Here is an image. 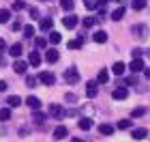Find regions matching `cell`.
Segmentation results:
<instances>
[{
    "label": "cell",
    "instance_id": "29",
    "mask_svg": "<svg viewBox=\"0 0 150 142\" xmlns=\"http://www.w3.org/2000/svg\"><path fill=\"white\" fill-rule=\"evenodd\" d=\"M81 45H84V41H79V39H75V41H71V43L67 45V47H69V50H79Z\"/></svg>",
    "mask_w": 150,
    "mask_h": 142
},
{
    "label": "cell",
    "instance_id": "32",
    "mask_svg": "<svg viewBox=\"0 0 150 142\" xmlns=\"http://www.w3.org/2000/svg\"><path fill=\"white\" fill-rule=\"evenodd\" d=\"M129 127H131V121H129V118H125V121L118 123V129H129Z\"/></svg>",
    "mask_w": 150,
    "mask_h": 142
},
{
    "label": "cell",
    "instance_id": "7",
    "mask_svg": "<svg viewBox=\"0 0 150 142\" xmlns=\"http://www.w3.org/2000/svg\"><path fill=\"white\" fill-rule=\"evenodd\" d=\"M26 106H28L30 110H39V108H41V99L30 95V97H26Z\"/></svg>",
    "mask_w": 150,
    "mask_h": 142
},
{
    "label": "cell",
    "instance_id": "20",
    "mask_svg": "<svg viewBox=\"0 0 150 142\" xmlns=\"http://www.w3.org/2000/svg\"><path fill=\"white\" fill-rule=\"evenodd\" d=\"M52 26H54V19H52V17L41 19V30H52Z\"/></svg>",
    "mask_w": 150,
    "mask_h": 142
},
{
    "label": "cell",
    "instance_id": "33",
    "mask_svg": "<svg viewBox=\"0 0 150 142\" xmlns=\"http://www.w3.org/2000/svg\"><path fill=\"white\" fill-rule=\"evenodd\" d=\"M26 86H30V88H35V86H37V78L28 76V78H26Z\"/></svg>",
    "mask_w": 150,
    "mask_h": 142
},
{
    "label": "cell",
    "instance_id": "38",
    "mask_svg": "<svg viewBox=\"0 0 150 142\" xmlns=\"http://www.w3.org/2000/svg\"><path fill=\"white\" fill-rule=\"evenodd\" d=\"M125 84H137V78H135V76L127 78V80H125Z\"/></svg>",
    "mask_w": 150,
    "mask_h": 142
},
{
    "label": "cell",
    "instance_id": "34",
    "mask_svg": "<svg viewBox=\"0 0 150 142\" xmlns=\"http://www.w3.org/2000/svg\"><path fill=\"white\" fill-rule=\"evenodd\" d=\"M94 24H97L94 17H84V26H86V28H90V26H94Z\"/></svg>",
    "mask_w": 150,
    "mask_h": 142
},
{
    "label": "cell",
    "instance_id": "22",
    "mask_svg": "<svg viewBox=\"0 0 150 142\" xmlns=\"http://www.w3.org/2000/svg\"><path fill=\"white\" fill-rule=\"evenodd\" d=\"M146 4H148V0H133L131 2V6L135 11H142V9H146Z\"/></svg>",
    "mask_w": 150,
    "mask_h": 142
},
{
    "label": "cell",
    "instance_id": "36",
    "mask_svg": "<svg viewBox=\"0 0 150 142\" xmlns=\"http://www.w3.org/2000/svg\"><path fill=\"white\" fill-rule=\"evenodd\" d=\"M30 17H32V19H37V17H39V9H35V6H30Z\"/></svg>",
    "mask_w": 150,
    "mask_h": 142
},
{
    "label": "cell",
    "instance_id": "39",
    "mask_svg": "<svg viewBox=\"0 0 150 142\" xmlns=\"http://www.w3.org/2000/svg\"><path fill=\"white\" fill-rule=\"evenodd\" d=\"M6 86H9V84H6V82H2V80H0V93H4V91H6Z\"/></svg>",
    "mask_w": 150,
    "mask_h": 142
},
{
    "label": "cell",
    "instance_id": "40",
    "mask_svg": "<svg viewBox=\"0 0 150 142\" xmlns=\"http://www.w3.org/2000/svg\"><path fill=\"white\" fill-rule=\"evenodd\" d=\"M131 56H133V58H135V56H142V50H133V52H131Z\"/></svg>",
    "mask_w": 150,
    "mask_h": 142
},
{
    "label": "cell",
    "instance_id": "35",
    "mask_svg": "<svg viewBox=\"0 0 150 142\" xmlns=\"http://www.w3.org/2000/svg\"><path fill=\"white\" fill-rule=\"evenodd\" d=\"M19 9H24V2L22 0H15V2H13V11H19Z\"/></svg>",
    "mask_w": 150,
    "mask_h": 142
},
{
    "label": "cell",
    "instance_id": "23",
    "mask_svg": "<svg viewBox=\"0 0 150 142\" xmlns=\"http://www.w3.org/2000/svg\"><path fill=\"white\" fill-rule=\"evenodd\" d=\"M9 118H11V110L9 108H2V110H0V123H6Z\"/></svg>",
    "mask_w": 150,
    "mask_h": 142
},
{
    "label": "cell",
    "instance_id": "2",
    "mask_svg": "<svg viewBox=\"0 0 150 142\" xmlns=\"http://www.w3.org/2000/svg\"><path fill=\"white\" fill-rule=\"evenodd\" d=\"M144 67H146V63H144V60H142L139 56H135V58L131 60V65H129V69H131L133 73H139L142 69H144Z\"/></svg>",
    "mask_w": 150,
    "mask_h": 142
},
{
    "label": "cell",
    "instance_id": "19",
    "mask_svg": "<svg viewBox=\"0 0 150 142\" xmlns=\"http://www.w3.org/2000/svg\"><path fill=\"white\" fill-rule=\"evenodd\" d=\"M26 65L24 60H15V65H13V69H15V73H26Z\"/></svg>",
    "mask_w": 150,
    "mask_h": 142
},
{
    "label": "cell",
    "instance_id": "17",
    "mask_svg": "<svg viewBox=\"0 0 150 142\" xmlns=\"http://www.w3.org/2000/svg\"><path fill=\"white\" fill-rule=\"evenodd\" d=\"M125 69H127V65H125V63H120V60L112 67V71L116 73V76H122V73H125Z\"/></svg>",
    "mask_w": 150,
    "mask_h": 142
},
{
    "label": "cell",
    "instance_id": "10",
    "mask_svg": "<svg viewBox=\"0 0 150 142\" xmlns=\"http://www.w3.org/2000/svg\"><path fill=\"white\" fill-rule=\"evenodd\" d=\"M62 24H64V28H75V26H77V17L75 15H64Z\"/></svg>",
    "mask_w": 150,
    "mask_h": 142
},
{
    "label": "cell",
    "instance_id": "5",
    "mask_svg": "<svg viewBox=\"0 0 150 142\" xmlns=\"http://www.w3.org/2000/svg\"><path fill=\"white\" fill-rule=\"evenodd\" d=\"M97 93H99L97 82H86V95H88V99H94V97H97Z\"/></svg>",
    "mask_w": 150,
    "mask_h": 142
},
{
    "label": "cell",
    "instance_id": "31",
    "mask_svg": "<svg viewBox=\"0 0 150 142\" xmlns=\"http://www.w3.org/2000/svg\"><path fill=\"white\" fill-rule=\"evenodd\" d=\"M32 35H35V28H32V26H26V28H24V37H26V39H30Z\"/></svg>",
    "mask_w": 150,
    "mask_h": 142
},
{
    "label": "cell",
    "instance_id": "41",
    "mask_svg": "<svg viewBox=\"0 0 150 142\" xmlns=\"http://www.w3.org/2000/svg\"><path fill=\"white\" fill-rule=\"evenodd\" d=\"M4 47H6V43L2 41V39H0V52H4Z\"/></svg>",
    "mask_w": 150,
    "mask_h": 142
},
{
    "label": "cell",
    "instance_id": "4",
    "mask_svg": "<svg viewBox=\"0 0 150 142\" xmlns=\"http://www.w3.org/2000/svg\"><path fill=\"white\" fill-rule=\"evenodd\" d=\"M50 116H54V118H62V116H64L62 106H60V103H52V106H50Z\"/></svg>",
    "mask_w": 150,
    "mask_h": 142
},
{
    "label": "cell",
    "instance_id": "18",
    "mask_svg": "<svg viewBox=\"0 0 150 142\" xmlns=\"http://www.w3.org/2000/svg\"><path fill=\"white\" fill-rule=\"evenodd\" d=\"M6 103H9V108H17L22 103V99H19L17 95H11V97H6Z\"/></svg>",
    "mask_w": 150,
    "mask_h": 142
},
{
    "label": "cell",
    "instance_id": "37",
    "mask_svg": "<svg viewBox=\"0 0 150 142\" xmlns=\"http://www.w3.org/2000/svg\"><path fill=\"white\" fill-rule=\"evenodd\" d=\"M35 45H37V47H45V45H47V41H45V39H37Z\"/></svg>",
    "mask_w": 150,
    "mask_h": 142
},
{
    "label": "cell",
    "instance_id": "15",
    "mask_svg": "<svg viewBox=\"0 0 150 142\" xmlns=\"http://www.w3.org/2000/svg\"><path fill=\"white\" fill-rule=\"evenodd\" d=\"M122 17H125V6H118V9L112 13V19H114V22H120Z\"/></svg>",
    "mask_w": 150,
    "mask_h": 142
},
{
    "label": "cell",
    "instance_id": "30",
    "mask_svg": "<svg viewBox=\"0 0 150 142\" xmlns=\"http://www.w3.org/2000/svg\"><path fill=\"white\" fill-rule=\"evenodd\" d=\"M148 110H146V108H135V110L131 112V116L135 118V116H144V114H146Z\"/></svg>",
    "mask_w": 150,
    "mask_h": 142
},
{
    "label": "cell",
    "instance_id": "16",
    "mask_svg": "<svg viewBox=\"0 0 150 142\" xmlns=\"http://www.w3.org/2000/svg\"><path fill=\"white\" fill-rule=\"evenodd\" d=\"M77 125H79V129L88 131V129L92 127V121H90V118H79V121H77Z\"/></svg>",
    "mask_w": 150,
    "mask_h": 142
},
{
    "label": "cell",
    "instance_id": "21",
    "mask_svg": "<svg viewBox=\"0 0 150 142\" xmlns=\"http://www.w3.org/2000/svg\"><path fill=\"white\" fill-rule=\"evenodd\" d=\"M94 41H97V43H105L107 41V32H103V30H99V32H94Z\"/></svg>",
    "mask_w": 150,
    "mask_h": 142
},
{
    "label": "cell",
    "instance_id": "1",
    "mask_svg": "<svg viewBox=\"0 0 150 142\" xmlns=\"http://www.w3.org/2000/svg\"><path fill=\"white\" fill-rule=\"evenodd\" d=\"M64 82L67 84H77L79 82V73H77L75 67H69V69L64 71Z\"/></svg>",
    "mask_w": 150,
    "mask_h": 142
},
{
    "label": "cell",
    "instance_id": "24",
    "mask_svg": "<svg viewBox=\"0 0 150 142\" xmlns=\"http://www.w3.org/2000/svg\"><path fill=\"white\" fill-rule=\"evenodd\" d=\"M97 80H99L101 84H105L107 80H110V73H107V69H101V71H99V76H97Z\"/></svg>",
    "mask_w": 150,
    "mask_h": 142
},
{
    "label": "cell",
    "instance_id": "8",
    "mask_svg": "<svg viewBox=\"0 0 150 142\" xmlns=\"http://www.w3.org/2000/svg\"><path fill=\"white\" fill-rule=\"evenodd\" d=\"M112 97H114V99H127V97H129V91L125 88V86L114 88V91H112Z\"/></svg>",
    "mask_w": 150,
    "mask_h": 142
},
{
    "label": "cell",
    "instance_id": "9",
    "mask_svg": "<svg viewBox=\"0 0 150 142\" xmlns=\"http://www.w3.org/2000/svg\"><path fill=\"white\" fill-rule=\"evenodd\" d=\"M22 52H24V47H22V43H13L11 47H9V54L13 58H19L22 56Z\"/></svg>",
    "mask_w": 150,
    "mask_h": 142
},
{
    "label": "cell",
    "instance_id": "27",
    "mask_svg": "<svg viewBox=\"0 0 150 142\" xmlns=\"http://www.w3.org/2000/svg\"><path fill=\"white\" fill-rule=\"evenodd\" d=\"M45 118H47V116H45V114H41L39 110H35V114H32V121H35V123H39V125L43 123Z\"/></svg>",
    "mask_w": 150,
    "mask_h": 142
},
{
    "label": "cell",
    "instance_id": "25",
    "mask_svg": "<svg viewBox=\"0 0 150 142\" xmlns=\"http://www.w3.org/2000/svg\"><path fill=\"white\" fill-rule=\"evenodd\" d=\"M9 19H11V11L9 9H2V11H0V24L9 22Z\"/></svg>",
    "mask_w": 150,
    "mask_h": 142
},
{
    "label": "cell",
    "instance_id": "14",
    "mask_svg": "<svg viewBox=\"0 0 150 142\" xmlns=\"http://www.w3.org/2000/svg\"><path fill=\"white\" fill-rule=\"evenodd\" d=\"M28 63H30L32 67H39V65H41V56H39V52H30Z\"/></svg>",
    "mask_w": 150,
    "mask_h": 142
},
{
    "label": "cell",
    "instance_id": "13",
    "mask_svg": "<svg viewBox=\"0 0 150 142\" xmlns=\"http://www.w3.org/2000/svg\"><path fill=\"white\" fill-rule=\"evenodd\" d=\"M99 133H103V136H112V133H114V127L107 125V123H101V125H99Z\"/></svg>",
    "mask_w": 150,
    "mask_h": 142
},
{
    "label": "cell",
    "instance_id": "3",
    "mask_svg": "<svg viewBox=\"0 0 150 142\" xmlns=\"http://www.w3.org/2000/svg\"><path fill=\"white\" fill-rule=\"evenodd\" d=\"M39 80L43 84H47V86H52L54 82H56V76H54L52 71H43V73H39Z\"/></svg>",
    "mask_w": 150,
    "mask_h": 142
},
{
    "label": "cell",
    "instance_id": "11",
    "mask_svg": "<svg viewBox=\"0 0 150 142\" xmlns=\"http://www.w3.org/2000/svg\"><path fill=\"white\" fill-rule=\"evenodd\" d=\"M146 136H148V129H144V127H139V129H133V133H131L133 140H144Z\"/></svg>",
    "mask_w": 150,
    "mask_h": 142
},
{
    "label": "cell",
    "instance_id": "6",
    "mask_svg": "<svg viewBox=\"0 0 150 142\" xmlns=\"http://www.w3.org/2000/svg\"><path fill=\"white\" fill-rule=\"evenodd\" d=\"M67 136H69V129H67L64 125H58L56 129H54V138L56 140H64Z\"/></svg>",
    "mask_w": 150,
    "mask_h": 142
},
{
    "label": "cell",
    "instance_id": "12",
    "mask_svg": "<svg viewBox=\"0 0 150 142\" xmlns=\"http://www.w3.org/2000/svg\"><path fill=\"white\" fill-rule=\"evenodd\" d=\"M58 58H60L58 50H47V54H45V60H47V63H56Z\"/></svg>",
    "mask_w": 150,
    "mask_h": 142
},
{
    "label": "cell",
    "instance_id": "28",
    "mask_svg": "<svg viewBox=\"0 0 150 142\" xmlns=\"http://www.w3.org/2000/svg\"><path fill=\"white\" fill-rule=\"evenodd\" d=\"M73 4H75L73 0H60V6H62L64 11H71V9H73Z\"/></svg>",
    "mask_w": 150,
    "mask_h": 142
},
{
    "label": "cell",
    "instance_id": "26",
    "mask_svg": "<svg viewBox=\"0 0 150 142\" xmlns=\"http://www.w3.org/2000/svg\"><path fill=\"white\" fill-rule=\"evenodd\" d=\"M60 41H62V37H60V32H50V43L58 45Z\"/></svg>",
    "mask_w": 150,
    "mask_h": 142
}]
</instances>
